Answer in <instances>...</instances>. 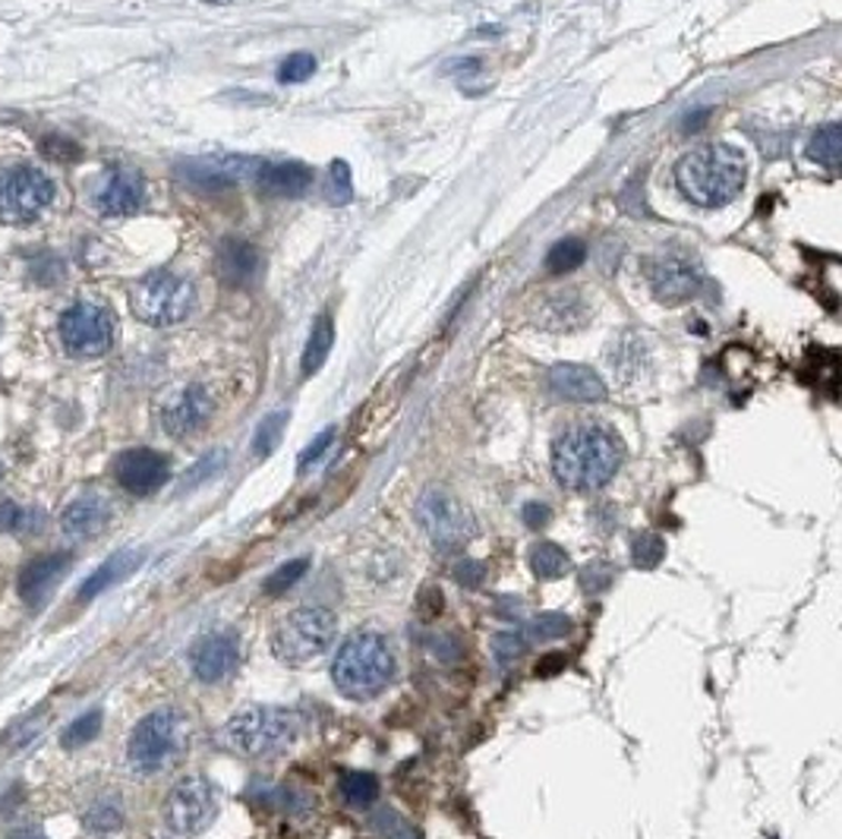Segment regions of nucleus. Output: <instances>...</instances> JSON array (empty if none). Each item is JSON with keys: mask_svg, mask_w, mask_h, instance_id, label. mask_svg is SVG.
I'll use <instances>...</instances> for the list:
<instances>
[{"mask_svg": "<svg viewBox=\"0 0 842 839\" xmlns=\"http://www.w3.org/2000/svg\"><path fill=\"white\" fill-rule=\"evenodd\" d=\"M625 461V446L603 423H578L552 446V473L571 492H597L615 480Z\"/></svg>", "mask_w": 842, "mask_h": 839, "instance_id": "obj_1", "label": "nucleus"}, {"mask_svg": "<svg viewBox=\"0 0 842 839\" xmlns=\"http://www.w3.org/2000/svg\"><path fill=\"white\" fill-rule=\"evenodd\" d=\"M398 676V657L385 635L353 631L332 660V682L348 701L379 698Z\"/></svg>", "mask_w": 842, "mask_h": 839, "instance_id": "obj_2", "label": "nucleus"}, {"mask_svg": "<svg viewBox=\"0 0 842 839\" xmlns=\"http://www.w3.org/2000/svg\"><path fill=\"white\" fill-rule=\"evenodd\" d=\"M744 156L729 142H713L688 152L675 168V183L694 206L716 209L732 202L744 187Z\"/></svg>", "mask_w": 842, "mask_h": 839, "instance_id": "obj_3", "label": "nucleus"}, {"mask_svg": "<svg viewBox=\"0 0 842 839\" xmlns=\"http://www.w3.org/2000/svg\"><path fill=\"white\" fill-rule=\"evenodd\" d=\"M218 739L237 758H247V761L274 758L297 742V717L291 710L272 707V703L243 707L221 726Z\"/></svg>", "mask_w": 842, "mask_h": 839, "instance_id": "obj_4", "label": "nucleus"}, {"mask_svg": "<svg viewBox=\"0 0 842 839\" xmlns=\"http://www.w3.org/2000/svg\"><path fill=\"white\" fill-rule=\"evenodd\" d=\"M190 745V722L174 707H161L137 722L127 742V763L139 777L168 770Z\"/></svg>", "mask_w": 842, "mask_h": 839, "instance_id": "obj_5", "label": "nucleus"}, {"mask_svg": "<svg viewBox=\"0 0 842 839\" xmlns=\"http://www.w3.org/2000/svg\"><path fill=\"white\" fill-rule=\"evenodd\" d=\"M338 638V619L329 606H297L272 628V653L288 666H307L319 660Z\"/></svg>", "mask_w": 842, "mask_h": 839, "instance_id": "obj_6", "label": "nucleus"}, {"mask_svg": "<svg viewBox=\"0 0 842 839\" xmlns=\"http://www.w3.org/2000/svg\"><path fill=\"white\" fill-rule=\"evenodd\" d=\"M197 303V288L183 274L174 272H149L139 278L130 291L133 316L146 326L168 329L183 322Z\"/></svg>", "mask_w": 842, "mask_h": 839, "instance_id": "obj_7", "label": "nucleus"}, {"mask_svg": "<svg viewBox=\"0 0 842 839\" xmlns=\"http://www.w3.org/2000/svg\"><path fill=\"white\" fill-rule=\"evenodd\" d=\"M417 521L439 552H461L477 537L471 508L445 487H430L417 499Z\"/></svg>", "mask_w": 842, "mask_h": 839, "instance_id": "obj_8", "label": "nucleus"}, {"mask_svg": "<svg viewBox=\"0 0 842 839\" xmlns=\"http://www.w3.org/2000/svg\"><path fill=\"white\" fill-rule=\"evenodd\" d=\"M54 202V180L41 168L20 164L0 174V221L10 228L36 224Z\"/></svg>", "mask_w": 842, "mask_h": 839, "instance_id": "obj_9", "label": "nucleus"}, {"mask_svg": "<svg viewBox=\"0 0 842 839\" xmlns=\"http://www.w3.org/2000/svg\"><path fill=\"white\" fill-rule=\"evenodd\" d=\"M58 332L63 351L89 360V357H101V353L111 351L114 334H118V322H114V312L108 307L92 303V300H79V303L63 310Z\"/></svg>", "mask_w": 842, "mask_h": 839, "instance_id": "obj_10", "label": "nucleus"}, {"mask_svg": "<svg viewBox=\"0 0 842 839\" xmlns=\"http://www.w3.org/2000/svg\"><path fill=\"white\" fill-rule=\"evenodd\" d=\"M164 827L177 837H199L218 818V792L206 777H183L164 799Z\"/></svg>", "mask_w": 842, "mask_h": 839, "instance_id": "obj_11", "label": "nucleus"}, {"mask_svg": "<svg viewBox=\"0 0 842 839\" xmlns=\"http://www.w3.org/2000/svg\"><path fill=\"white\" fill-rule=\"evenodd\" d=\"M644 269L656 300H663L669 307L685 303L691 297H698L701 288H704V269L685 250H663V253L650 256L644 262Z\"/></svg>", "mask_w": 842, "mask_h": 839, "instance_id": "obj_12", "label": "nucleus"}, {"mask_svg": "<svg viewBox=\"0 0 842 839\" xmlns=\"http://www.w3.org/2000/svg\"><path fill=\"white\" fill-rule=\"evenodd\" d=\"M240 666V635L231 628L209 631L190 647V669L202 685H221Z\"/></svg>", "mask_w": 842, "mask_h": 839, "instance_id": "obj_13", "label": "nucleus"}, {"mask_svg": "<svg viewBox=\"0 0 842 839\" xmlns=\"http://www.w3.org/2000/svg\"><path fill=\"white\" fill-rule=\"evenodd\" d=\"M262 161H255L250 156H212L199 158V161H187L180 164V180L190 183L199 193H221L231 190L240 177L255 174Z\"/></svg>", "mask_w": 842, "mask_h": 839, "instance_id": "obj_14", "label": "nucleus"}, {"mask_svg": "<svg viewBox=\"0 0 842 839\" xmlns=\"http://www.w3.org/2000/svg\"><path fill=\"white\" fill-rule=\"evenodd\" d=\"M212 410H215V401H212L209 389L199 382H190L161 404V427L174 439H187L209 423Z\"/></svg>", "mask_w": 842, "mask_h": 839, "instance_id": "obj_15", "label": "nucleus"}, {"mask_svg": "<svg viewBox=\"0 0 842 839\" xmlns=\"http://www.w3.org/2000/svg\"><path fill=\"white\" fill-rule=\"evenodd\" d=\"M114 477L130 496H152L168 483L171 465L156 449H130L114 461Z\"/></svg>", "mask_w": 842, "mask_h": 839, "instance_id": "obj_16", "label": "nucleus"}, {"mask_svg": "<svg viewBox=\"0 0 842 839\" xmlns=\"http://www.w3.org/2000/svg\"><path fill=\"white\" fill-rule=\"evenodd\" d=\"M114 518V506L108 496H101L96 489L79 492L77 499H70L67 508L60 511V530L73 540H92L99 537L101 530L111 525Z\"/></svg>", "mask_w": 842, "mask_h": 839, "instance_id": "obj_17", "label": "nucleus"}, {"mask_svg": "<svg viewBox=\"0 0 842 839\" xmlns=\"http://www.w3.org/2000/svg\"><path fill=\"white\" fill-rule=\"evenodd\" d=\"M146 202V180L139 171H130V168H114L111 174L104 177L99 196H96V206H99L101 216L123 218V216H137Z\"/></svg>", "mask_w": 842, "mask_h": 839, "instance_id": "obj_18", "label": "nucleus"}, {"mask_svg": "<svg viewBox=\"0 0 842 839\" xmlns=\"http://www.w3.org/2000/svg\"><path fill=\"white\" fill-rule=\"evenodd\" d=\"M73 566V556L70 552H48V556H39L32 559L29 566L20 571V597L29 606H41L48 600V593L63 581V575Z\"/></svg>", "mask_w": 842, "mask_h": 839, "instance_id": "obj_19", "label": "nucleus"}, {"mask_svg": "<svg viewBox=\"0 0 842 839\" xmlns=\"http://www.w3.org/2000/svg\"><path fill=\"white\" fill-rule=\"evenodd\" d=\"M549 391L562 401L574 404H597L607 398V382L581 363H559L549 370Z\"/></svg>", "mask_w": 842, "mask_h": 839, "instance_id": "obj_20", "label": "nucleus"}, {"mask_svg": "<svg viewBox=\"0 0 842 839\" xmlns=\"http://www.w3.org/2000/svg\"><path fill=\"white\" fill-rule=\"evenodd\" d=\"M255 187L269 199H300L313 187V171L300 161H281V164H259Z\"/></svg>", "mask_w": 842, "mask_h": 839, "instance_id": "obj_21", "label": "nucleus"}, {"mask_svg": "<svg viewBox=\"0 0 842 839\" xmlns=\"http://www.w3.org/2000/svg\"><path fill=\"white\" fill-rule=\"evenodd\" d=\"M259 269H262V259H259V250L250 240H240V237H224L221 240V247H218V274H221L224 284L250 288L259 278Z\"/></svg>", "mask_w": 842, "mask_h": 839, "instance_id": "obj_22", "label": "nucleus"}, {"mask_svg": "<svg viewBox=\"0 0 842 839\" xmlns=\"http://www.w3.org/2000/svg\"><path fill=\"white\" fill-rule=\"evenodd\" d=\"M139 559H142V552H133V549H123L118 556H111L108 562H101V568L96 575H89L86 578V585L79 590V603H89V600H96L99 593L104 590H111L114 585H120L127 575H133L139 568Z\"/></svg>", "mask_w": 842, "mask_h": 839, "instance_id": "obj_23", "label": "nucleus"}, {"mask_svg": "<svg viewBox=\"0 0 842 839\" xmlns=\"http://www.w3.org/2000/svg\"><path fill=\"white\" fill-rule=\"evenodd\" d=\"M41 528H44L41 508H22L13 499H0V533L39 537Z\"/></svg>", "mask_w": 842, "mask_h": 839, "instance_id": "obj_24", "label": "nucleus"}, {"mask_svg": "<svg viewBox=\"0 0 842 839\" xmlns=\"http://www.w3.org/2000/svg\"><path fill=\"white\" fill-rule=\"evenodd\" d=\"M334 344V322L332 316H319L313 322V332L307 338V351H303V376H313L322 370V363L329 360V351Z\"/></svg>", "mask_w": 842, "mask_h": 839, "instance_id": "obj_25", "label": "nucleus"}, {"mask_svg": "<svg viewBox=\"0 0 842 839\" xmlns=\"http://www.w3.org/2000/svg\"><path fill=\"white\" fill-rule=\"evenodd\" d=\"M571 568V556L559 543H549V540H540L537 547L530 549V571L540 578V581H555L562 578Z\"/></svg>", "mask_w": 842, "mask_h": 839, "instance_id": "obj_26", "label": "nucleus"}, {"mask_svg": "<svg viewBox=\"0 0 842 839\" xmlns=\"http://www.w3.org/2000/svg\"><path fill=\"white\" fill-rule=\"evenodd\" d=\"M808 156L814 158L818 164H823L830 174H836L842 161V123H826V127H821V130L814 133V139H811V146H808Z\"/></svg>", "mask_w": 842, "mask_h": 839, "instance_id": "obj_27", "label": "nucleus"}, {"mask_svg": "<svg viewBox=\"0 0 842 839\" xmlns=\"http://www.w3.org/2000/svg\"><path fill=\"white\" fill-rule=\"evenodd\" d=\"M338 792L353 808H370L372 801L379 799V780L372 773H363V770H348L338 780Z\"/></svg>", "mask_w": 842, "mask_h": 839, "instance_id": "obj_28", "label": "nucleus"}, {"mask_svg": "<svg viewBox=\"0 0 842 839\" xmlns=\"http://www.w3.org/2000/svg\"><path fill=\"white\" fill-rule=\"evenodd\" d=\"M584 259H588V247H584V240H578V237L559 240V243H552V250L547 253V272L569 274V272H574V269H581V266H584Z\"/></svg>", "mask_w": 842, "mask_h": 839, "instance_id": "obj_29", "label": "nucleus"}, {"mask_svg": "<svg viewBox=\"0 0 842 839\" xmlns=\"http://www.w3.org/2000/svg\"><path fill=\"white\" fill-rule=\"evenodd\" d=\"M571 619L565 612H543L537 619H530L521 635L528 638V645H537V641H559V638H569L571 635Z\"/></svg>", "mask_w": 842, "mask_h": 839, "instance_id": "obj_30", "label": "nucleus"}, {"mask_svg": "<svg viewBox=\"0 0 842 839\" xmlns=\"http://www.w3.org/2000/svg\"><path fill=\"white\" fill-rule=\"evenodd\" d=\"M82 823H86V830H92V833H114V830L123 827V808H120L114 799L92 801V805L86 808V815H82Z\"/></svg>", "mask_w": 842, "mask_h": 839, "instance_id": "obj_31", "label": "nucleus"}, {"mask_svg": "<svg viewBox=\"0 0 842 839\" xmlns=\"http://www.w3.org/2000/svg\"><path fill=\"white\" fill-rule=\"evenodd\" d=\"M101 726H104V713H101V710H89V713L77 717V720L63 729L60 745H63V748H82V745H89L92 739H99Z\"/></svg>", "mask_w": 842, "mask_h": 839, "instance_id": "obj_32", "label": "nucleus"}, {"mask_svg": "<svg viewBox=\"0 0 842 839\" xmlns=\"http://www.w3.org/2000/svg\"><path fill=\"white\" fill-rule=\"evenodd\" d=\"M224 465H228V451L224 449L209 451L206 458H199L197 465L183 473V480H180V492H190V489H197V487H202V483H209L215 473H221V470H224Z\"/></svg>", "mask_w": 842, "mask_h": 839, "instance_id": "obj_33", "label": "nucleus"}, {"mask_svg": "<svg viewBox=\"0 0 842 839\" xmlns=\"http://www.w3.org/2000/svg\"><path fill=\"white\" fill-rule=\"evenodd\" d=\"M284 427H288V410H274V413H269V417L259 423V430H255V439H253V451L259 455V458H269V455L278 449Z\"/></svg>", "mask_w": 842, "mask_h": 839, "instance_id": "obj_34", "label": "nucleus"}, {"mask_svg": "<svg viewBox=\"0 0 842 839\" xmlns=\"http://www.w3.org/2000/svg\"><path fill=\"white\" fill-rule=\"evenodd\" d=\"M663 556H666V543L656 533H641L631 543V562L638 568H656L663 562Z\"/></svg>", "mask_w": 842, "mask_h": 839, "instance_id": "obj_35", "label": "nucleus"}, {"mask_svg": "<svg viewBox=\"0 0 842 839\" xmlns=\"http://www.w3.org/2000/svg\"><path fill=\"white\" fill-rule=\"evenodd\" d=\"M310 571V559H294V562H288V566H281L278 571L269 575V581H265V593L269 597H281V593H288L291 587L303 578Z\"/></svg>", "mask_w": 842, "mask_h": 839, "instance_id": "obj_36", "label": "nucleus"}, {"mask_svg": "<svg viewBox=\"0 0 842 839\" xmlns=\"http://www.w3.org/2000/svg\"><path fill=\"white\" fill-rule=\"evenodd\" d=\"M372 830H375L379 839H420L411 823L401 818L398 811H392V808H385V811H379L372 818Z\"/></svg>", "mask_w": 842, "mask_h": 839, "instance_id": "obj_37", "label": "nucleus"}, {"mask_svg": "<svg viewBox=\"0 0 842 839\" xmlns=\"http://www.w3.org/2000/svg\"><path fill=\"white\" fill-rule=\"evenodd\" d=\"M315 73V58L313 54H307V51H297L291 58L281 63V70H278V79L281 82H307V79Z\"/></svg>", "mask_w": 842, "mask_h": 839, "instance_id": "obj_38", "label": "nucleus"}, {"mask_svg": "<svg viewBox=\"0 0 842 839\" xmlns=\"http://www.w3.org/2000/svg\"><path fill=\"white\" fill-rule=\"evenodd\" d=\"M41 152H44L48 158H54V161H63V164H70V161H79V158H82L79 142L60 137V133H51V137L41 139Z\"/></svg>", "mask_w": 842, "mask_h": 839, "instance_id": "obj_39", "label": "nucleus"}, {"mask_svg": "<svg viewBox=\"0 0 842 839\" xmlns=\"http://www.w3.org/2000/svg\"><path fill=\"white\" fill-rule=\"evenodd\" d=\"M351 196L353 187L348 161H332V168H329V199L332 202H351Z\"/></svg>", "mask_w": 842, "mask_h": 839, "instance_id": "obj_40", "label": "nucleus"}, {"mask_svg": "<svg viewBox=\"0 0 842 839\" xmlns=\"http://www.w3.org/2000/svg\"><path fill=\"white\" fill-rule=\"evenodd\" d=\"M528 638L521 635V631H509V635H499L495 638V645H492V650H495V660L502 666H509L514 663L524 650H528Z\"/></svg>", "mask_w": 842, "mask_h": 839, "instance_id": "obj_41", "label": "nucleus"}, {"mask_svg": "<svg viewBox=\"0 0 842 839\" xmlns=\"http://www.w3.org/2000/svg\"><path fill=\"white\" fill-rule=\"evenodd\" d=\"M332 442H334V427L319 432L313 442L303 449V455H300V465H297V470H300V473H307L313 465H319V461H322V455L332 449Z\"/></svg>", "mask_w": 842, "mask_h": 839, "instance_id": "obj_42", "label": "nucleus"}, {"mask_svg": "<svg viewBox=\"0 0 842 839\" xmlns=\"http://www.w3.org/2000/svg\"><path fill=\"white\" fill-rule=\"evenodd\" d=\"M451 575H454V581H458V585L477 590V587L483 585V578H487V568L480 566V562H473V559H464V562H458V566H454Z\"/></svg>", "mask_w": 842, "mask_h": 839, "instance_id": "obj_43", "label": "nucleus"}, {"mask_svg": "<svg viewBox=\"0 0 842 839\" xmlns=\"http://www.w3.org/2000/svg\"><path fill=\"white\" fill-rule=\"evenodd\" d=\"M60 272H63V269H60V262L58 259H51V256H44V266H39V262L32 266V274H36V281H39V284H58Z\"/></svg>", "mask_w": 842, "mask_h": 839, "instance_id": "obj_44", "label": "nucleus"}, {"mask_svg": "<svg viewBox=\"0 0 842 839\" xmlns=\"http://www.w3.org/2000/svg\"><path fill=\"white\" fill-rule=\"evenodd\" d=\"M524 525H528L530 530L547 528V525H549V508L540 506V502H530V506L524 508Z\"/></svg>", "mask_w": 842, "mask_h": 839, "instance_id": "obj_45", "label": "nucleus"}, {"mask_svg": "<svg viewBox=\"0 0 842 839\" xmlns=\"http://www.w3.org/2000/svg\"><path fill=\"white\" fill-rule=\"evenodd\" d=\"M706 118H710V108H701V111L688 114V118H685V133H694V130H701V127H704Z\"/></svg>", "mask_w": 842, "mask_h": 839, "instance_id": "obj_46", "label": "nucleus"}, {"mask_svg": "<svg viewBox=\"0 0 842 839\" xmlns=\"http://www.w3.org/2000/svg\"><path fill=\"white\" fill-rule=\"evenodd\" d=\"M547 663H549V666H540V669H537V672H540V676H549V672H555V669H562V663H565V657H549Z\"/></svg>", "mask_w": 842, "mask_h": 839, "instance_id": "obj_47", "label": "nucleus"}, {"mask_svg": "<svg viewBox=\"0 0 842 839\" xmlns=\"http://www.w3.org/2000/svg\"><path fill=\"white\" fill-rule=\"evenodd\" d=\"M7 839H48V837L39 833V830H17V833H10Z\"/></svg>", "mask_w": 842, "mask_h": 839, "instance_id": "obj_48", "label": "nucleus"}, {"mask_svg": "<svg viewBox=\"0 0 842 839\" xmlns=\"http://www.w3.org/2000/svg\"><path fill=\"white\" fill-rule=\"evenodd\" d=\"M206 3H228V0H206Z\"/></svg>", "mask_w": 842, "mask_h": 839, "instance_id": "obj_49", "label": "nucleus"}, {"mask_svg": "<svg viewBox=\"0 0 842 839\" xmlns=\"http://www.w3.org/2000/svg\"><path fill=\"white\" fill-rule=\"evenodd\" d=\"M0 480H3V465H0Z\"/></svg>", "mask_w": 842, "mask_h": 839, "instance_id": "obj_50", "label": "nucleus"}, {"mask_svg": "<svg viewBox=\"0 0 842 839\" xmlns=\"http://www.w3.org/2000/svg\"><path fill=\"white\" fill-rule=\"evenodd\" d=\"M0 326H3V319H0Z\"/></svg>", "mask_w": 842, "mask_h": 839, "instance_id": "obj_51", "label": "nucleus"}]
</instances>
